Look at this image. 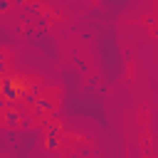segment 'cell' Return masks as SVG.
<instances>
[{"instance_id":"cell-1","label":"cell","mask_w":158,"mask_h":158,"mask_svg":"<svg viewBox=\"0 0 158 158\" xmlns=\"http://www.w3.org/2000/svg\"><path fill=\"white\" fill-rule=\"evenodd\" d=\"M17 79L20 77H2V86H0V96L7 99V101H17L20 99V86H17Z\"/></svg>"},{"instance_id":"cell-2","label":"cell","mask_w":158,"mask_h":158,"mask_svg":"<svg viewBox=\"0 0 158 158\" xmlns=\"http://www.w3.org/2000/svg\"><path fill=\"white\" fill-rule=\"evenodd\" d=\"M35 114L40 116V118H47L52 111H54V104H52V99H47V96H40L37 101H35Z\"/></svg>"},{"instance_id":"cell-3","label":"cell","mask_w":158,"mask_h":158,"mask_svg":"<svg viewBox=\"0 0 158 158\" xmlns=\"http://www.w3.org/2000/svg\"><path fill=\"white\" fill-rule=\"evenodd\" d=\"M0 118H2V126L5 128H15V131H20V114L15 111V109H7V111H2L0 114Z\"/></svg>"},{"instance_id":"cell-4","label":"cell","mask_w":158,"mask_h":158,"mask_svg":"<svg viewBox=\"0 0 158 158\" xmlns=\"http://www.w3.org/2000/svg\"><path fill=\"white\" fill-rule=\"evenodd\" d=\"M42 123H44V128H47V136H59V133H62V126H59V123H54V121H49V118H44Z\"/></svg>"},{"instance_id":"cell-5","label":"cell","mask_w":158,"mask_h":158,"mask_svg":"<svg viewBox=\"0 0 158 158\" xmlns=\"http://www.w3.org/2000/svg\"><path fill=\"white\" fill-rule=\"evenodd\" d=\"M44 148L47 151H57L59 148V136H44Z\"/></svg>"},{"instance_id":"cell-6","label":"cell","mask_w":158,"mask_h":158,"mask_svg":"<svg viewBox=\"0 0 158 158\" xmlns=\"http://www.w3.org/2000/svg\"><path fill=\"white\" fill-rule=\"evenodd\" d=\"M20 99H22L27 106H35V101H37V96H35L32 91H22V94H20Z\"/></svg>"},{"instance_id":"cell-7","label":"cell","mask_w":158,"mask_h":158,"mask_svg":"<svg viewBox=\"0 0 158 158\" xmlns=\"http://www.w3.org/2000/svg\"><path fill=\"white\" fill-rule=\"evenodd\" d=\"M74 64H77V67H79L81 72H86V62H84V59H79V57H74Z\"/></svg>"},{"instance_id":"cell-8","label":"cell","mask_w":158,"mask_h":158,"mask_svg":"<svg viewBox=\"0 0 158 158\" xmlns=\"http://www.w3.org/2000/svg\"><path fill=\"white\" fill-rule=\"evenodd\" d=\"M10 5H12V2H10V0H0V12H5V10H7V7H10Z\"/></svg>"},{"instance_id":"cell-9","label":"cell","mask_w":158,"mask_h":158,"mask_svg":"<svg viewBox=\"0 0 158 158\" xmlns=\"http://www.w3.org/2000/svg\"><path fill=\"white\" fill-rule=\"evenodd\" d=\"M5 72H7V64H5V59L0 57V74H5Z\"/></svg>"},{"instance_id":"cell-10","label":"cell","mask_w":158,"mask_h":158,"mask_svg":"<svg viewBox=\"0 0 158 158\" xmlns=\"http://www.w3.org/2000/svg\"><path fill=\"white\" fill-rule=\"evenodd\" d=\"M15 2H17V5H25V2H30V0H15Z\"/></svg>"},{"instance_id":"cell-11","label":"cell","mask_w":158,"mask_h":158,"mask_svg":"<svg viewBox=\"0 0 158 158\" xmlns=\"http://www.w3.org/2000/svg\"><path fill=\"white\" fill-rule=\"evenodd\" d=\"M2 77H5V74H0V86H2Z\"/></svg>"}]
</instances>
